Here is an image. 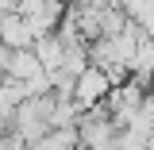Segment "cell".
Wrapping results in <instances>:
<instances>
[{"label": "cell", "mask_w": 154, "mask_h": 150, "mask_svg": "<svg viewBox=\"0 0 154 150\" xmlns=\"http://www.w3.org/2000/svg\"><path fill=\"white\" fill-rule=\"evenodd\" d=\"M112 73L108 69H100V66H85L81 73H77V85H73V100L81 112H89V108H96V104H104V96L112 93Z\"/></svg>", "instance_id": "6da1fadb"}, {"label": "cell", "mask_w": 154, "mask_h": 150, "mask_svg": "<svg viewBox=\"0 0 154 150\" xmlns=\"http://www.w3.org/2000/svg\"><path fill=\"white\" fill-rule=\"evenodd\" d=\"M0 42L8 50H23V46H35V31L19 12H8V16H0Z\"/></svg>", "instance_id": "7a4b0ae2"}, {"label": "cell", "mask_w": 154, "mask_h": 150, "mask_svg": "<svg viewBox=\"0 0 154 150\" xmlns=\"http://www.w3.org/2000/svg\"><path fill=\"white\" fill-rule=\"evenodd\" d=\"M38 73H46V66L38 62L35 46H23V50H12V54H8V73H4V77L31 81V77H38Z\"/></svg>", "instance_id": "3957f363"}, {"label": "cell", "mask_w": 154, "mask_h": 150, "mask_svg": "<svg viewBox=\"0 0 154 150\" xmlns=\"http://www.w3.org/2000/svg\"><path fill=\"white\" fill-rule=\"evenodd\" d=\"M77 146H81L77 127H46V135L27 142V150H77Z\"/></svg>", "instance_id": "277c9868"}, {"label": "cell", "mask_w": 154, "mask_h": 150, "mask_svg": "<svg viewBox=\"0 0 154 150\" xmlns=\"http://www.w3.org/2000/svg\"><path fill=\"white\" fill-rule=\"evenodd\" d=\"M35 54H38V62L46 66V73H50V69H62V62H66V38L58 35V31L38 35L35 38Z\"/></svg>", "instance_id": "5b68a950"}, {"label": "cell", "mask_w": 154, "mask_h": 150, "mask_svg": "<svg viewBox=\"0 0 154 150\" xmlns=\"http://www.w3.org/2000/svg\"><path fill=\"white\" fill-rule=\"evenodd\" d=\"M131 77L146 81V85L154 81V35H143V42H139V50L131 58Z\"/></svg>", "instance_id": "8992f818"}]
</instances>
